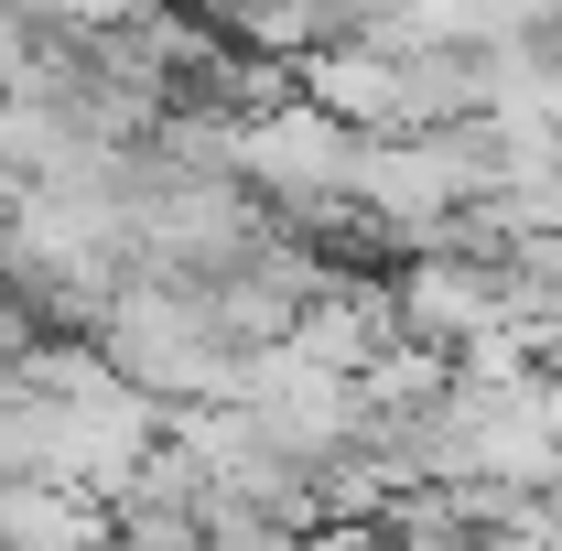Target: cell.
I'll use <instances>...</instances> for the list:
<instances>
[{
  "mask_svg": "<svg viewBox=\"0 0 562 551\" xmlns=\"http://www.w3.org/2000/svg\"><path fill=\"white\" fill-rule=\"evenodd\" d=\"M22 55H33V33H22V11L0 0V98H22Z\"/></svg>",
  "mask_w": 562,
  "mask_h": 551,
  "instance_id": "5b68a950",
  "label": "cell"
},
{
  "mask_svg": "<svg viewBox=\"0 0 562 551\" xmlns=\"http://www.w3.org/2000/svg\"><path fill=\"white\" fill-rule=\"evenodd\" d=\"M109 530V497L55 476H0V551H87Z\"/></svg>",
  "mask_w": 562,
  "mask_h": 551,
  "instance_id": "3957f363",
  "label": "cell"
},
{
  "mask_svg": "<svg viewBox=\"0 0 562 551\" xmlns=\"http://www.w3.org/2000/svg\"><path fill=\"white\" fill-rule=\"evenodd\" d=\"M238 184L271 216H292V227H336L357 206V131L292 87V98L238 120Z\"/></svg>",
  "mask_w": 562,
  "mask_h": 551,
  "instance_id": "6da1fadb",
  "label": "cell"
},
{
  "mask_svg": "<svg viewBox=\"0 0 562 551\" xmlns=\"http://www.w3.org/2000/svg\"><path fill=\"white\" fill-rule=\"evenodd\" d=\"M292 87H303L314 109H336L347 131H390V109H401V55H390L379 33H325V44L292 55Z\"/></svg>",
  "mask_w": 562,
  "mask_h": 551,
  "instance_id": "7a4b0ae2",
  "label": "cell"
},
{
  "mask_svg": "<svg viewBox=\"0 0 562 551\" xmlns=\"http://www.w3.org/2000/svg\"><path fill=\"white\" fill-rule=\"evenodd\" d=\"M497 271L519 281L530 303H562V216H541V227H508V249H497Z\"/></svg>",
  "mask_w": 562,
  "mask_h": 551,
  "instance_id": "277c9868",
  "label": "cell"
}]
</instances>
